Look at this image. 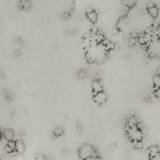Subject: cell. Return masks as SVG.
<instances>
[{"label": "cell", "mask_w": 160, "mask_h": 160, "mask_svg": "<svg viewBox=\"0 0 160 160\" xmlns=\"http://www.w3.org/2000/svg\"><path fill=\"white\" fill-rule=\"evenodd\" d=\"M108 148H109V150H111V151H115V150L117 148V145H116L115 143L110 144L109 146H108Z\"/></svg>", "instance_id": "18"}, {"label": "cell", "mask_w": 160, "mask_h": 160, "mask_svg": "<svg viewBox=\"0 0 160 160\" xmlns=\"http://www.w3.org/2000/svg\"><path fill=\"white\" fill-rule=\"evenodd\" d=\"M3 95L4 97V98H6V100H9V101L13 100L14 98L13 93L10 90H9V89H5V90H3Z\"/></svg>", "instance_id": "11"}, {"label": "cell", "mask_w": 160, "mask_h": 160, "mask_svg": "<svg viewBox=\"0 0 160 160\" xmlns=\"http://www.w3.org/2000/svg\"><path fill=\"white\" fill-rule=\"evenodd\" d=\"M158 152H160V149L157 145H151L148 148H147V154H148L150 159L155 157Z\"/></svg>", "instance_id": "9"}, {"label": "cell", "mask_w": 160, "mask_h": 160, "mask_svg": "<svg viewBox=\"0 0 160 160\" xmlns=\"http://www.w3.org/2000/svg\"><path fill=\"white\" fill-rule=\"evenodd\" d=\"M155 95L157 98L160 99V88H156L155 90Z\"/></svg>", "instance_id": "19"}, {"label": "cell", "mask_w": 160, "mask_h": 160, "mask_svg": "<svg viewBox=\"0 0 160 160\" xmlns=\"http://www.w3.org/2000/svg\"><path fill=\"white\" fill-rule=\"evenodd\" d=\"M35 160H48L46 156L43 154V153L39 152L36 154Z\"/></svg>", "instance_id": "17"}, {"label": "cell", "mask_w": 160, "mask_h": 160, "mask_svg": "<svg viewBox=\"0 0 160 160\" xmlns=\"http://www.w3.org/2000/svg\"><path fill=\"white\" fill-rule=\"evenodd\" d=\"M3 131L1 130V128H0V142H1V140L3 139Z\"/></svg>", "instance_id": "22"}, {"label": "cell", "mask_w": 160, "mask_h": 160, "mask_svg": "<svg viewBox=\"0 0 160 160\" xmlns=\"http://www.w3.org/2000/svg\"><path fill=\"white\" fill-rule=\"evenodd\" d=\"M153 84L155 89L160 88V75L155 74L153 78Z\"/></svg>", "instance_id": "14"}, {"label": "cell", "mask_w": 160, "mask_h": 160, "mask_svg": "<svg viewBox=\"0 0 160 160\" xmlns=\"http://www.w3.org/2000/svg\"><path fill=\"white\" fill-rule=\"evenodd\" d=\"M18 6L21 9L28 10L31 8V2L29 1V0H21V1L18 2Z\"/></svg>", "instance_id": "10"}, {"label": "cell", "mask_w": 160, "mask_h": 160, "mask_svg": "<svg viewBox=\"0 0 160 160\" xmlns=\"http://www.w3.org/2000/svg\"><path fill=\"white\" fill-rule=\"evenodd\" d=\"M64 128H61V127H57V128H55L53 131V135L56 136V137H57V138L61 137V136L64 134Z\"/></svg>", "instance_id": "12"}, {"label": "cell", "mask_w": 160, "mask_h": 160, "mask_svg": "<svg viewBox=\"0 0 160 160\" xmlns=\"http://www.w3.org/2000/svg\"><path fill=\"white\" fill-rule=\"evenodd\" d=\"M136 2L133 1V0H125V1L122 2V4H123L125 7H128V8L133 7V6L136 5Z\"/></svg>", "instance_id": "15"}, {"label": "cell", "mask_w": 160, "mask_h": 160, "mask_svg": "<svg viewBox=\"0 0 160 160\" xmlns=\"http://www.w3.org/2000/svg\"><path fill=\"white\" fill-rule=\"evenodd\" d=\"M126 134L132 142H133V141H142L143 136H144L143 131L138 127V125L135 127H131V128H127Z\"/></svg>", "instance_id": "2"}, {"label": "cell", "mask_w": 160, "mask_h": 160, "mask_svg": "<svg viewBox=\"0 0 160 160\" xmlns=\"http://www.w3.org/2000/svg\"><path fill=\"white\" fill-rule=\"evenodd\" d=\"M154 160H160V152H158L156 156H155L154 158H152Z\"/></svg>", "instance_id": "20"}, {"label": "cell", "mask_w": 160, "mask_h": 160, "mask_svg": "<svg viewBox=\"0 0 160 160\" xmlns=\"http://www.w3.org/2000/svg\"><path fill=\"white\" fill-rule=\"evenodd\" d=\"M77 75H78V77L79 78H85L87 76V71H86V70H85V69H82V70H78Z\"/></svg>", "instance_id": "16"}, {"label": "cell", "mask_w": 160, "mask_h": 160, "mask_svg": "<svg viewBox=\"0 0 160 160\" xmlns=\"http://www.w3.org/2000/svg\"><path fill=\"white\" fill-rule=\"evenodd\" d=\"M149 160H154V159H150Z\"/></svg>", "instance_id": "24"}, {"label": "cell", "mask_w": 160, "mask_h": 160, "mask_svg": "<svg viewBox=\"0 0 160 160\" xmlns=\"http://www.w3.org/2000/svg\"><path fill=\"white\" fill-rule=\"evenodd\" d=\"M86 17L92 23H95L98 20V13L92 8L86 10Z\"/></svg>", "instance_id": "6"}, {"label": "cell", "mask_w": 160, "mask_h": 160, "mask_svg": "<svg viewBox=\"0 0 160 160\" xmlns=\"http://www.w3.org/2000/svg\"><path fill=\"white\" fill-rule=\"evenodd\" d=\"M14 55H15L16 56H19L20 55V50L19 49H17V50H15V52H14Z\"/></svg>", "instance_id": "21"}, {"label": "cell", "mask_w": 160, "mask_h": 160, "mask_svg": "<svg viewBox=\"0 0 160 160\" xmlns=\"http://www.w3.org/2000/svg\"><path fill=\"white\" fill-rule=\"evenodd\" d=\"M25 150V144L23 140L18 139L15 141V152L17 154H22Z\"/></svg>", "instance_id": "7"}, {"label": "cell", "mask_w": 160, "mask_h": 160, "mask_svg": "<svg viewBox=\"0 0 160 160\" xmlns=\"http://www.w3.org/2000/svg\"><path fill=\"white\" fill-rule=\"evenodd\" d=\"M0 160H2V159H0Z\"/></svg>", "instance_id": "25"}, {"label": "cell", "mask_w": 160, "mask_h": 160, "mask_svg": "<svg viewBox=\"0 0 160 160\" xmlns=\"http://www.w3.org/2000/svg\"><path fill=\"white\" fill-rule=\"evenodd\" d=\"M78 155L83 160H89L90 159L99 157L96 148L90 144H83L78 150Z\"/></svg>", "instance_id": "1"}, {"label": "cell", "mask_w": 160, "mask_h": 160, "mask_svg": "<svg viewBox=\"0 0 160 160\" xmlns=\"http://www.w3.org/2000/svg\"><path fill=\"white\" fill-rule=\"evenodd\" d=\"M91 88H92L93 94L103 92L104 86L103 83L100 81V79H94L93 81H92V84H91Z\"/></svg>", "instance_id": "5"}, {"label": "cell", "mask_w": 160, "mask_h": 160, "mask_svg": "<svg viewBox=\"0 0 160 160\" xmlns=\"http://www.w3.org/2000/svg\"><path fill=\"white\" fill-rule=\"evenodd\" d=\"M107 99H108V95H107L106 92H104V91L98 92V93L93 94V100L97 105L104 104L106 102Z\"/></svg>", "instance_id": "3"}, {"label": "cell", "mask_w": 160, "mask_h": 160, "mask_svg": "<svg viewBox=\"0 0 160 160\" xmlns=\"http://www.w3.org/2000/svg\"><path fill=\"white\" fill-rule=\"evenodd\" d=\"M2 133H3V138H4L7 142L15 141L14 139H15L16 134L13 130L10 129V128H5Z\"/></svg>", "instance_id": "4"}, {"label": "cell", "mask_w": 160, "mask_h": 160, "mask_svg": "<svg viewBox=\"0 0 160 160\" xmlns=\"http://www.w3.org/2000/svg\"><path fill=\"white\" fill-rule=\"evenodd\" d=\"M133 144V146L134 147V148L137 150H141L144 148V144H143L142 141H133L132 142Z\"/></svg>", "instance_id": "13"}, {"label": "cell", "mask_w": 160, "mask_h": 160, "mask_svg": "<svg viewBox=\"0 0 160 160\" xmlns=\"http://www.w3.org/2000/svg\"><path fill=\"white\" fill-rule=\"evenodd\" d=\"M147 12L149 13V15L151 16L153 18H156L158 15V8L156 5H155L154 3H152L151 5H147Z\"/></svg>", "instance_id": "8"}, {"label": "cell", "mask_w": 160, "mask_h": 160, "mask_svg": "<svg viewBox=\"0 0 160 160\" xmlns=\"http://www.w3.org/2000/svg\"><path fill=\"white\" fill-rule=\"evenodd\" d=\"M4 77V73L3 71H0V78H3Z\"/></svg>", "instance_id": "23"}]
</instances>
